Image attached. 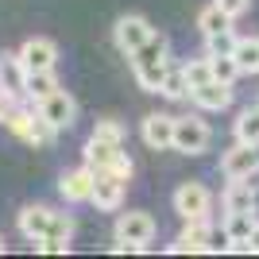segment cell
Wrapping results in <instances>:
<instances>
[{
    "label": "cell",
    "instance_id": "1",
    "mask_svg": "<svg viewBox=\"0 0 259 259\" xmlns=\"http://www.w3.org/2000/svg\"><path fill=\"white\" fill-rule=\"evenodd\" d=\"M213 140V132L201 116H174V151L182 155H201Z\"/></svg>",
    "mask_w": 259,
    "mask_h": 259
},
{
    "label": "cell",
    "instance_id": "2",
    "mask_svg": "<svg viewBox=\"0 0 259 259\" xmlns=\"http://www.w3.org/2000/svg\"><path fill=\"white\" fill-rule=\"evenodd\" d=\"M155 217L151 213H143V209H132V213H120L116 221V240H124V244H136V248H147L155 240Z\"/></svg>",
    "mask_w": 259,
    "mask_h": 259
},
{
    "label": "cell",
    "instance_id": "3",
    "mask_svg": "<svg viewBox=\"0 0 259 259\" xmlns=\"http://www.w3.org/2000/svg\"><path fill=\"white\" fill-rule=\"evenodd\" d=\"M221 174L225 178H255L259 174V143H240L221 155Z\"/></svg>",
    "mask_w": 259,
    "mask_h": 259
},
{
    "label": "cell",
    "instance_id": "4",
    "mask_svg": "<svg viewBox=\"0 0 259 259\" xmlns=\"http://www.w3.org/2000/svg\"><path fill=\"white\" fill-rule=\"evenodd\" d=\"M151 35H155V27H151L147 20H143V16H120V20H116V27H112V39H116V47H120L124 54H128V58H132L136 51H140V47L147 43Z\"/></svg>",
    "mask_w": 259,
    "mask_h": 259
},
{
    "label": "cell",
    "instance_id": "5",
    "mask_svg": "<svg viewBox=\"0 0 259 259\" xmlns=\"http://www.w3.org/2000/svg\"><path fill=\"white\" fill-rule=\"evenodd\" d=\"M213 248V225H209V217H186V228L182 236L170 244L174 255H182V251H209Z\"/></svg>",
    "mask_w": 259,
    "mask_h": 259
},
{
    "label": "cell",
    "instance_id": "6",
    "mask_svg": "<svg viewBox=\"0 0 259 259\" xmlns=\"http://www.w3.org/2000/svg\"><path fill=\"white\" fill-rule=\"evenodd\" d=\"M209 205H213V194H209L201 182H182L174 190V209L178 217H209Z\"/></svg>",
    "mask_w": 259,
    "mask_h": 259
},
{
    "label": "cell",
    "instance_id": "7",
    "mask_svg": "<svg viewBox=\"0 0 259 259\" xmlns=\"http://www.w3.org/2000/svg\"><path fill=\"white\" fill-rule=\"evenodd\" d=\"M35 108H39V112H43V116L51 120V124H54L58 132H66L70 124H74V116H77V105H74V97H70V93H66L62 85L54 89V93H51L47 101H39Z\"/></svg>",
    "mask_w": 259,
    "mask_h": 259
},
{
    "label": "cell",
    "instance_id": "8",
    "mask_svg": "<svg viewBox=\"0 0 259 259\" xmlns=\"http://www.w3.org/2000/svg\"><path fill=\"white\" fill-rule=\"evenodd\" d=\"M140 132H143V143H147L151 151L174 147V116H166V112H147Z\"/></svg>",
    "mask_w": 259,
    "mask_h": 259
},
{
    "label": "cell",
    "instance_id": "9",
    "mask_svg": "<svg viewBox=\"0 0 259 259\" xmlns=\"http://www.w3.org/2000/svg\"><path fill=\"white\" fill-rule=\"evenodd\" d=\"M20 58H23L27 70H54L58 47H54V39H47V35H31V39L20 47Z\"/></svg>",
    "mask_w": 259,
    "mask_h": 259
},
{
    "label": "cell",
    "instance_id": "10",
    "mask_svg": "<svg viewBox=\"0 0 259 259\" xmlns=\"http://www.w3.org/2000/svg\"><path fill=\"white\" fill-rule=\"evenodd\" d=\"M93 182H97V170H93V166H77V170L62 174L58 194H62L66 201H89V197H93Z\"/></svg>",
    "mask_w": 259,
    "mask_h": 259
},
{
    "label": "cell",
    "instance_id": "11",
    "mask_svg": "<svg viewBox=\"0 0 259 259\" xmlns=\"http://www.w3.org/2000/svg\"><path fill=\"white\" fill-rule=\"evenodd\" d=\"M124 186L128 182H120V178H112V174L97 170V182H93V205L101 209V213H112V209H120V201H124Z\"/></svg>",
    "mask_w": 259,
    "mask_h": 259
},
{
    "label": "cell",
    "instance_id": "12",
    "mask_svg": "<svg viewBox=\"0 0 259 259\" xmlns=\"http://www.w3.org/2000/svg\"><path fill=\"white\" fill-rule=\"evenodd\" d=\"M190 97H194V105L201 108V112H221V108L232 105V85H225V81H205V85L190 89Z\"/></svg>",
    "mask_w": 259,
    "mask_h": 259
},
{
    "label": "cell",
    "instance_id": "13",
    "mask_svg": "<svg viewBox=\"0 0 259 259\" xmlns=\"http://www.w3.org/2000/svg\"><path fill=\"white\" fill-rule=\"evenodd\" d=\"M23 81H27V66H23L20 51L16 54H0V89L12 93V97H23Z\"/></svg>",
    "mask_w": 259,
    "mask_h": 259
},
{
    "label": "cell",
    "instance_id": "14",
    "mask_svg": "<svg viewBox=\"0 0 259 259\" xmlns=\"http://www.w3.org/2000/svg\"><path fill=\"white\" fill-rule=\"evenodd\" d=\"M225 213H240V209H255V186L251 178H228V190L221 194Z\"/></svg>",
    "mask_w": 259,
    "mask_h": 259
},
{
    "label": "cell",
    "instance_id": "15",
    "mask_svg": "<svg viewBox=\"0 0 259 259\" xmlns=\"http://www.w3.org/2000/svg\"><path fill=\"white\" fill-rule=\"evenodd\" d=\"M51 213L54 209H47V205H23L20 209V232L27 240H43L47 232H51Z\"/></svg>",
    "mask_w": 259,
    "mask_h": 259
},
{
    "label": "cell",
    "instance_id": "16",
    "mask_svg": "<svg viewBox=\"0 0 259 259\" xmlns=\"http://www.w3.org/2000/svg\"><path fill=\"white\" fill-rule=\"evenodd\" d=\"M54 89H58V77H54V70H27V81H23V97L31 101V105L47 101Z\"/></svg>",
    "mask_w": 259,
    "mask_h": 259
},
{
    "label": "cell",
    "instance_id": "17",
    "mask_svg": "<svg viewBox=\"0 0 259 259\" xmlns=\"http://www.w3.org/2000/svg\"><path fill=\"white\" fill-rule=\"evenodd\" d=\"M132 70H136V81H140L147 93H159V89H162V77H166V70H170V58H151V62H136Z\"/></svg>",
    "mask_w": 259,
    "mask_h": 259
},
{
    "label": "cell",
    "instance_id": "18",
    "mask_svg": "<svg viewBox=\"0 0 259 259\" xmlns=\"http://www.w3.org/2000/svg\"><path fill=\"white\" fill-rule=\"evenodd\" d=\"M54 136H58V128H54V124L39 112V108H31V116H27V124H23V136H20V140L35 143V147H47Z\"/></svg>",
    "mask_w": 259,
    "mask_h": 259
},
{
    "label": "cell",
    "instance_id": "19",
    "mask_svg": "<svg viewBox=\"0 0 259 259\" xmlns=\"http://www.w3.org/2000/svg\"><path fill=\"white\" fill-rule=\"evenodd\" d=\"M120 155V143H105L97 140V136H89L85 143V166H93V170H105V166H112Z\"/></svg>",
    "mask_w": 259,
    "mask_h": 259
},
{
    "label": "cell",
    "instance_id": "20",
    "mask_svg": "<svg viewBox=\"0 0 259 259\" xmlns=\"http://www.w3.org/2000/svg\"><path fill=\"white\" fill-rule=\"evenodd\" d=\"M255 228H259L255 209H240V213H228L225 217V240H248Z\"/></svg>",
    "mask_w": 259,
    "mask_h": 259
},
{
    "label": "cell",
    "instance_id": "21",
    "mask_svg": "<svg viewBox=\"0 0 259 259\" xmlns=\"http://www.w3.org/2000/svg\"><path fill=\"white\" fill-rule=\"evenodd\" d=\"M228 23H232V16H228L221 4H209V8H201V16H197V27H201V35H221V31H228Z\"/></svg>",
    "mask_w": 259,
    "mask_h": 259
},
{
    "label": "cell",
    "instance_id": "22",
    "mask_svg": "<svg viewBox=\"0 0 259 259\" xmlns=\"http://www.w3.org/2000/svg\"><path fill=\"white\" fill-rule=\"evenodd\" d=\"M232 58H236L240 74H259V35H251V39H236Z\"/></svg>",
    "mask_w": 259,
    "mask_h": 259
},
{
    "label": "cell",
    "instance_id": "23",
    "mask_svg": "<svg viewBox=\"0 0 259 259\" xmlns=\"http://www.w3.org/2000/svg\"><path fill=\"white\" fill-rule=\"evenodd\" d=\"M159 93H162V97H170V101H182L186 93H190V81H186V70H182V66H170V70H166Z\"/></svg>",
    "mask_w": 259,
    "mask_h": 259
},
{
    "label": "cell",
    "instance_id": "24",
    "mask_svg": "<svg viewBox=\"0 0 259 259\" xmlns=\"http://www.w3.org/2000/svg\"><path fill=\"white\" fill-rule=\"evenodd\" d=\"M236 140L240 143H259V108H244L236 116Z\"/></svg>",
    "mask_w": 259,
    "mask_h": 259
},
{
    "label": "cell",
    "instance_id": "25",
    "mask_svg": "<svg viewBox=\"0 0 259 259\" xmlns=\"http://www.w3.org/2000/svg\"><path fill=\"white\" fill-rule=\"evenodd\" d=\"M186 81H190V89L205 85V81H213V58H194V62H186Z\"/></svg>",
    "mask_w": 259,
    "mask_h": 259
},
{
    "label": "cell",
    "instance_id": "26",
    "mask_svg": "<svg viewBox=\"0 0 259 259\" xmlns=\"http://www.w3.org/2000/svg\"><path fill=\"white\" fill-rule=\"evenodd\" d=\"M213 58V77L217 81H225V85H232L240 77V66H236V58L232 54H209Z\"/></svg>",
    "mask_w": 259,
    "mask_h": 259
},
{
    "label": "cell",
    "instance_id": "27",
    "mask_svg": "<svg viewBox=\"0 0 259 259\" xmlns=\"http://www.w3.org/2000/svg\"><path fill=\"white\" fill-rule=\"evenodd\" d=\"M47 236L70 244V236H74V217L70 213H51V232H47Z\"/></svg>",
    "mask_w": 259,
    "mask_h": 259
},
{
    "label": "cell",
    "instance_id": "28",
    "mask_svg": "<svg viewBox=\"0 0 259 259\" xmlns=\"http://www.w3.org/2000/svg\"><path fill=\"white\" fill-rule=\"evenodd\" d=\"M93 136H97V140H105V143H124V128H120L116 120H97Z\"/></svg>",
    "mask_w": 259,
    "mask_h": 259
},
{
    "label": "cell",
    "instance_id": "29",
    "mask_svg": "<svg viewBox=\"0 0 259 259\" xmlns=\"http://www.w3.org/2000/svg\"><path fill=\"white\" fill-rule=\"evenodd\" d=\"M236 51V39H232V27L221 35H209V54H232Z\"/></svg>",
    "mask_w": 259,
    "mask_h": 259
},
{
    "label": "cell",
    "instance_id": "30",
    "mask_svg": "<svg viewBox=\"0 0 259 259\" xmlns=\"http://www.w3.org/2000/svg\"><path fill=\"white\" fill-rule=\"evenodd\" d=\"M217 4H221V8H225L232 20H236V16H244V12L251 8V0H217Z\"/></svg>",
    "mask_w": 259,
    "mask_h": 259
},
{
    "label": "cell",
    "instance_id": "31",
    "mask_svg": "<svg viewBox=\"0 0 259 259\" xmlns=\"http://www.w3.org/2000/svg\"><path fill=\"white\" fill-rule=\"evenodd\" d=\"M12 108H16V97H12V93H4V89H0V120L8 116Z\"/></svg>",
    "mask_w": 259,
    "mask_h": 259
},
{
    "label": "cell",
    "instance_id": "32",
    "mask_svg": "<svg viewBox=\"0 0 259 259\" xmlns=\"http://www.w3.org/2000/svg\"><path fill=\"white\" fill-rule=\"evenodd\" d=\"M248 240H251V255H259V228H255V232H251Z\"/></svg>",
    "mask_w": 259,
    "mask_h": 259
},
{
    "label": "cell",
    "instance_id": "33",
    "mask_svg": "<svg viewBox=\"0 0 259 259\" xmlns=\"http://www.w3.org/2000/svg\"><path fill=\"white\" fill-rule=\"evenodd\" d=\"M0 255H4V236H0Z\"/></svg>",
    "mask_w": 259,
    "mask_h": 259
}]
</instances>
